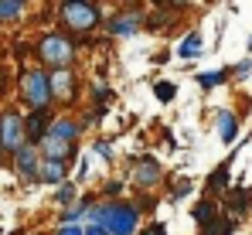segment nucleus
<instances>
[{"label":"nucleus","instance_id":"nucleus-1","mask_svg":"<svg viewBox=\"0 0 252 235\" xmlns=\"http://www.w3.org/2000/svg\"><path fill=\"white\" fill-rule=\"evenodd\" d=\"M92 222L99 229H106V235H133V229H136V208L116 201V204L95 208L92 211Z\"/></svg>","mask_w":252,"mask_h":235},{"label":"nucleus","instance_id":"nucleus-2","mask_svg":"<svg viewBox=\"0 0 252 235\" xmlns=\"http://www.w3.org/2000/svg\"><path fill=\"white\" fill-rule=\"evenodd\" d=\"M62 21L72 31H92L99 24V7L95 3H82V0H65L62 3Z\"/></svg>","mask_w":252,"mask_h":235},{"label":"nucleus","instance_id":"nucleus-3","mask_svg":"<svg viewBox=\"0 0 252 235\" xmlns=\"http://www.w3.org/2000/svg\"><path fill=\"white\" fill-rule=\"evenodd\" d=\"M21 92H24V102L38 113L48 106V99H51V92H48V75L38 72V68H28L24 75H21Z\"/></svg>","mask_w":252,"mask_h":235},{"label":"nucleus","instance_id":"nucleus-4","mask_svg":"<svg viewBox=\"0 0 252 235\" xmlns=\"http://www.w3.org/2000/svg\"><path fill=\"white\" fill-rule=\"evenodd\" d=\"M72 51H75V48H72V41L62 38V34H48V38L38 44V55H41L51 68H65V65L72 62Z\"/></svg>","mask_w":252,"mask_h":235},{"label":"nucleus","instance_id":"nucleus-5","mask_svg":"<svg viewBox=\"0 0 252 235\" xmlns=\"http://www.w3.org/2000/svg\"><path fill=\"white\" fill-rule=\"evenodd\" d=\"M24 147V119L14 109L0 113V150H21Z\"/></svg>","mask_w":252,"mask_h":235},{"label":"nucleus","instance_id":"nucleus-6","mask_svg":"<svg viewBox=\"0 0 252 235\" xmlns=\"http://www.w3.org/2000/svg\"><path fill=\"white\" fill-rule=\"evenodd\" d=\"M48 92L58 96L62 102H72L75 99V82H72V72L68 68H55V75L48 78Z\"/></svg>","mask_w":252,"mask_h":235},{"label":"nucleus","instance_id":"nucleus-7","mask_svg":"<svg viewBox=\"0 0 252 235\" xmlns=\"http://www.w3.org/2000/svg\"><path fill=\"white\" fill-rule=\"evenodd\" d=\"M133 181H136V188H154V184H160V164H157L154 157H143V160L136 164V170H133Z\"/></svg>","mask_w":252,"mask_h":235},{"label":"nucleus","instance_id":"nucleus-8","mask_svg":"<svg viewBox=\"0 0 252 235\" xmlns=\"http://www.w3.org/2000/svg\"><path fill=\"white\" fill-rule=\"evenodd\" d=\"M17 174L24 181H38V154L31 147H21L17 150Z\"/></svg>","mask_w":252,"mask_h":235},{"label":"nucleus","instance_id":"nucleus-9","mask_svg":"<svg viewBox=\"0 0 252 235\" xmlns=\"http://www.w3.org/2000/svg\"><path fill=\"white\" fill-rule=\"evenodd\" d=\"M252 204V191L249 188H232L228 195H225V208L232 211V215H246Z\"/></svg>","mask_w":252,"mask_h":235},{"label":"nucleus","instance_id":"nucleus-10","mask_svg":"<svg viewBox=\"0 0 252 235\" xmlns=\"http://www.w3.org/2000/svg\"><path fill=\"white\" fill-rule=\"evenodd\" d=\"M44 123H48V113L38 109V113H31V116L24 119V136H31V143L34 140H44Z\"/></svg>","mask_w":252,"mask_h":235},{"label":"nucleus","instance_id":"nucleus-11","mask_svg":"<svg viewBox=\"0 0 252 235\" xmlns=\"http://www.w3.org/2000/svg\"><path fill=\"white\" fill-rule=\"evenodd\" d=\"M75 133H79V126H75L72 119H55L48 136H55V140H62V143H72V140H75Z\"/></svg>","mask_w":252,"mask_h":235},{"label":"nucleus","instance_id":"nucleus-12","mask_svg":"<svg viewBox=\"0 0 252 235\" xmlns=\"http://www.w3.org/2000/svg\"><path fill=\"white\" fill-rule=\"evenodd\" d=\"M218 133H221V140L225 143H232L235 140V133H239V119H235V113H218Z\"/></svg>","mask_w":252,"mask_h":235},{"label":"nucleus","instance_id":"nucleus-13","mask_svg":"<svg viewBox=\"0 0 252 235\" xmlns=\"http://www.w3.org/2000/svg\"><path fill=\"white\" fill-rule=\"evenodd\" d=\"M62 174H65V160H44L41 167H38V177L48 181V184H58Z\"/></svg>","mask_w":252,"mask_h":235},{"label":"nucleus","instance_id":"nucleus-14","mask_svg":"<svg viewBox=\"0 0 252 235\" xmlns=\"http://www.w3.org/2000/svg\"><path fill=\"white\" fill-rule=\"evenodd\" d=\"M191 215H194V222L205 229L208 222H215V218H218V208H215V201H208V198H205V201H198V204L191 208Z\"/></svg>","mask_w":252,"mask_h":235},{"label":"nucleus","instance_id":"nucleus-15","mask_svg":"<svg viewBox=\"0 0 252 235\" xmlns=\"http://www.w3.org/2000/svg\"><path fill=\"white\" fill-rule=\"evenodd\" d=\"M68 154H72V143H62L55 136H44V157L48 160H65Z\"/></svg>","mask_w":252,"mask_h":235},{"label":"nucleus","instance_id":"nucleus-16","mask_svg":"<svg viewBox=\"0 0 252 235\" xmlns=\"http://www.w3.org/2000/svg\"><path fill=\"white\" fill-rule=\"evenodd\" d=\"M232 232H235V218H215L201 229V235H232Z\"/></svg>","mask_w":252,"mask_h":235},{"label":"nucleus","instance_id":"nucleus-17","mask_svg":"<svg viewBox=\"0 0 252 235\" xmlns=\"http://www.w3.org/2000/svg\"><path fill=\"white\" fill-rule=\"evenodd\" d=\"M140 28V14H123L120 21H113L109 24V31L113 34H129V31H136Z\"/></svg>","mask_w":252,"mask_h":235},{"label":"nucleus","instance_id":"nucleus-18","mask_svg":"<svg viewBox=\"0 0 252 235\" xmlns=\"http://www.w3.org/2000/svg\"><path fill=\"white\" fill-rule=\"evenodd\" d=\"M225 188H228V164H221V167L208 177V191L218 195V191H225Z\"/></svg>","mask_w":252,"mask_h":235},{"label":"nucleus","instance_id":"nucleus-19","mask_svg":"<svg viewBox=\"0 0 252 235\" xmlns=\"http://www.w3.org/2000/svg\"><path fill=\"white\" fill-rule=\"evenodd\" d=\"M24 10V3L21 0H0V21H10V17H17Z\"/></svg>","mask_w":252,"mask_h":235},{"label":"nucleus","instance_id":"nucleus-20","mask_svg":"<svg viewBox=\"0 0 252 235\" xmlns=\"http://www.w3.org/2000/svg\"><path fill=\"white\" fill-rule=\"evenodd\" d=\"M201 51V38H198V31L194 34H188L184 44H181V58H191V55H198Z\"/></svg>","mask_w":252,"mask_h":235},{"label":"nucleus","instance_id":"nucleus-21","mask_svg":"<svg viewBox=\"0 0 252 235\" xmlns=\"http://www.w3.org/2000/svg\"><path fill=\"white\" fill-rule=\"evenodd\" d=\"M228 72H232V68H221V72H205V75H198V82H201L205 89H215L218 82H225V78H228Z\"/></svg>","mask_w":252,"mask_h":235},{"label":"nucleus","instance_id":"nucleus-22","mask_svg":"<svg viewBox=\"0 0 252 235\" xmlns=\"http://www.w3.org/2000/svg\"><path fill=\"white\" fill-rule=\"evenodd\" d=\"M154 92H157V99H160V102H170V99L177 96V89H174L170 82H157V85H154Z\"/></svg>","mask_w":252,"mask_h":235},{"label":"nucleus","instance_id":"nucleus-23","mask_svg":"<svg viewBox=\"0 0 252 235\" xmlns=\"http://www.w3.org/2000/svg\"><path fill=\"white\" fill-rule=\"evenodd\" d=\"M232 72H235V75H239V78L252 75V62H242V65H235V68H232Z\"/></svg>","mask_w":252,"mask_h":235},{"label":"nucleus","instance_id":"nucleus-24","mask_svg":"<svg viewBox=\"0 0 252 235\" xmlns=\"http://www.w3.org/2000/svg\"><path fill=\"white\" fill-rule=\"evenodd\" d=\"M167 232V229H164V225H160V222H157V225H150V229H147V232H140V235H164Z\"/></svg>","mask_w":252,"mask_h":235},{"label":"nucleus","instance_id":"nucleus-25","mask_svg":"<svg viewBox=\"0 0 252 235\" xmlns=\"http://www.w3.org/2000/svg\"><path fill=\"white\" fill-rule=\"evenodd\" d=\"M58 235H82V232H79L75 225H62V229H58Z\"/></svg>","mask_w":252,"mask_h":235},{"label":"nucleus","instance_id":"nucleus-26","mask_svg":"<svg viewBox=\"0 0 252 235\" xmlns=\"http://www.w3.org/2000/svg\"><path fill=\"white\" fill-rule=\"evenodd\" d=\"M58 201H72V188H68V184H65V188L58 191Z\"/></svg>","mask_w":252,"mask_h":235},{"label":"nucleus","instance_id":"nucleus-27","mask_svg":"<svg viewBox=\"0 0 252 235\" xmlns=\"http://www.w3.org/2000/svg\"><path fill=\"white\" fill-rule=\"evenodd\" d=\"M79 211H82V208H68V211H65V222H75V218H79Z\"/></svg>","mask_w":252,"mask_h":235},{"label":"nucleus","instance_id":"nucleus-28","mask_svg":"<svg viewBox=\"0 0 252 235\" xmlns=\"http://www.w3.org/2000/svg\"><path fill=\"white\" fill-rule=\"evenodd\" d=\"M85 235H106V229H99V225H92V229H89Z\"/></svg>","mask_w":252,"mask_h":235},{"label":"nucleus","instance_id":"nucleus-29","mask_svg":"<svg viewBox=\"0 0 252 235\" xmlns=\"http://www.w3.org/2000/svg\"><path fill=\"white\" fill-rule=\"evenodd\" d=\"M249 51H252V41H249Z\"/></svg>","mask_w":252,"mask_h":235}]
</instances>
